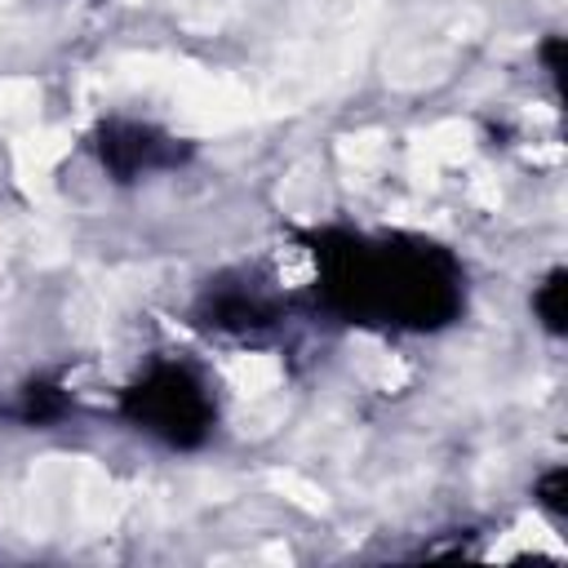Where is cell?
I'll use <instances>...</instances> for the list:
<instances>
[{"instance_id":"6da1fadb","label":"cell","mask_w":568,"mask_h":568,"mask_svg":"<svg viewBox=\"0 0 568 568\" xmlns=\"http://www.w3.org/2000/svg\"><path fill=\"white\" fill-rule=\"evenodd\" d=\"M342 302L355 311H382L399 324H444L457 311V271L453 262L422 244V248H382V253H346V271L333 280Z\"/></svg>"},{"instance_id":"7a4b0ae2","label":"cell","mask_w":568,"mask_h":568,"mask_svg":"<svg viewBox=\"0 0 568 568\" xmlns=\"http://www.w3.org/2000/svg\"><path fill=\"white\" fill-rule=\"evenodd\" d=\"M129 417L142 422L146 430L164 435L169 444H195L209 430V399L204 386L173 364L151 368L133 390H129Z\"/></svg>"},{"instance_id":"3957f363","label":"cell","mask_w":568,"mask_h":568,"mask_svg":"<svg viewBox=\"0 0 568 568\" xmlns=\"http://www.w3.org/2000/svg\"><path fill=\"white\" fill-rule=\"evenodd\" d=\"M98 151H102V164L115 178H124V182L138 178V173H146V169H160V164H173L178 160V146L169 138L142 129V124H111V129H102Z\"/></svg>"},{"instance_id":"277c9868","label":"cell","mask_w":568,"mask_h":568,"mask_svg":"<svg viewBox=\"0 0 568 568\" xmlns=\"http://www.w3.org/2000/svg\"><path fill=\"white\" fill-rule=\"evenodd\" d=\"M532 306H537V315H541V324H546L550 333H564V271H555V275L537 288Z\"/></svg>"},{"instance_id":"5b68a950","label":"cell","mask_w":568,"mask_h":568,"mask_svg":"<svg viewBox=\"0 0 568 568\" xmlns=\"http://www.w3.org/2000/svg\"><path fill=\"white\" fill-rule=\"evenodd\" d=\"M559 488H564V470H550V475L541 479V501H546L550 510H564V497H559Z\"/></svg>"}]
</instances>
